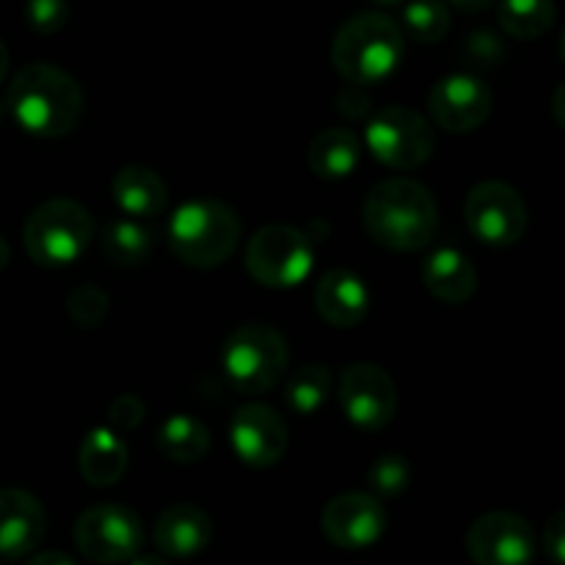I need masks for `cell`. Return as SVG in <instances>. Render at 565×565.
Masks as SVG:
<instances>
[{
  "label": "cell",
  "mask_w": 565,
  "mask_h": 565,
  "mask_svg": "<svg viewBox=\"0 0 565 565\" xmlns=\"http://www.w3.org/2000/svg\"><path fill=\"white\" fill-rule=\"evenodd\" d=\"M6 110L31 136L61 138L81 121L83 88L61 66L28 64L6 92Z\"/></svg>",
  "instance_id": "obj_1"
},
{
  "label": "cell",
  "mask_w": 565,
  "mask_h": 565,
  "mask_svg": "<svg viewBox=\"0 0 565 565\" xmlns=\"http://www.w3.org/2000/svg\"><path fill=\"white\" fill-rule=\"evenodd\" d=\"M364 230L379 246L392 252H419L436 235L439 207L423 182L390 177L364 199Z\"/></svg>",
  "instance_id": "obj_2"
},
{
  "label": "cell",
  "mask_w": 565,
  "mask_h": 565,
  "mask_svg": "<svg viewBox=\"0 0 565 565\" xmlns=\"http://www.w3.org/2000/svg\"><path fill=\"white\" fill-rule=\"evenodd\" d=\"M406 33L384 11H362L342 22L331 42V64L351 86H373L401 66Z\"/></svg>",
  "instance_id": "obj_3"
},
{
  "label": "cell",
  "mask_w": 565,
  "mask_h": 565,
  "mask_svg": "<svg viewBox=\"0 0 565 565\" xmlns=\"http://www.w3.org/2000/svg\"><path fill=\"white\" fill-rule=\"evenodd\" d=\"M241 218L218 199H191L171 213L169 246L191 268H218L235 254Z\"/></svg>",
  "instance_id": "obj_4"
},
{
  "label": "cell",
  "mask_w": 565,
  "mask_h": 565,
  "mask_svg": "<svg viewBox=\"0 0 565 565\" xmlns=\"http://www.w3.org/2000/svg\"><path fill=\"white\" fill-rule=\"evenodd\" d=\"M94 237V218L75 199H47L22 226L28 257L42 268L72 265Z\"/></svg>",
  "instance_id": "obj_5"
},
{
  "label": "cell",
  "mask_w": 565,
  "mask_h": 565,
  "mask_svg": "<svg viewBox=\"0 0 565 565\" xmlns=\"http://www.w3.org/2000/svg\"><path fill=\"white\" fill-rule=\"evenodd\" d=\"M224 375L241 395H263L279 384L290 364V348L281 331L248 323L232 331L221 353Z\"/></svg>",
  "instance_id": "obj_6"
},
{
  "label": "cell",
  "mask_w": 565,
  "mask_h": 565,
  "mask_svg": "<svg viewBox=\"0 0 565 565\" xmlns=\"http://www.w3.org/2000/svg\"><path fill=\"white\" fill-rule=\"evenodd\" d=\"M315 265L312 241L287 224H268L248 241L246 268L254 281L270 290H290L309 276Z\"/></svg>",
  "instance_id": "obj_7"
},
{
  "label": "cell",
  "mask_w": 565,
  "mask_h": 565,
  "mask_svg": "<svg viewBox=\"0 0 565 565\" xmlns=\"http://www.w3.org/2000/svg\"><path fill=\"white\" fill-rule=\"evenodd\" d=\"M72 539L86 561L119 565L141 555L143 524L127 505L103 502L77 516Z\"/></svg>",
  "instance_id": "obj_8"
},
{
  "label": "cell",
  "mask_w": 565,
  "mask_h": 565,
  "mask_svg": "<svg viewBox=\"0 0 565 565\" xmlns=\"http://www.w3.org/2000/svg\"><path fill=\"white\" fill-rule=\"evenodd\" d=\"M367 149L379 163L390 169H417L436 149L434 127L417 110L406 105H390L370 119Z\"/></svg>",
  "instance_id": "obj_9"
},
{
  "label": "cell",
  "mask_w": 565,
  "mask_h": 565,
  "mask_svg": "<svg viewBox=\"0 0 565 565\" xmlns=\"http://www.w3.org/2000/svg\"><path fill=\"white\" fill-rule=\"evenodd\" d=\"M463 218L469 232L486 246H513L527 232V204L522 193L508 182L489 180L469 191L463 202Z\"/></svg>",
  "instance_id": "obj_10"
},
{
  "label": "cell",
  "mask_w": 565,
  "mask_h": 565,
  "mask_svg": "<svg viewBox=\"0 0 565 565\" xmlns=\"http://www.w3.org/2000/svg\"><path fill=\"white\" fill-rule=\"evenodd\" d=\"M340 406L353 425L381 430L395 419L397 386L379 364L356 362L340 375Z\"/></svg>",
  "instance_id": "obj_11"
},
{
  "label": "cell",
  "mask_w": 565,
  "mask_h": 565,
  "mask_svg": "<svg viewBox=\"0 0 565 565\" xmlns=\"http://www.w3.org/2000/svg\"><path fill=\"white\" fill-rule=\"evenodd\" d=\"M467 552L475 565H527L535 555V533L519 513L491 511L469 527Z\"/></svg>",
  "instance_id": "obj_12"
},
{
  "label": "cell",
  "mask_w": 565,
  "mask_h": 565,
  "mask_svg": "<svg viewBox=\"0 0 565 565\" xmlns=\"http://www.w3.org/2000/svg\"><path fill=\"white\" fill-rule=\"evenodd\" d=\"M230 445L252 469H270L287 450V425L279 412L265 403H246L232 414Z\"/></svg>",
  "instance_id": "obj_13"
},
{
  "label": "cell",
  "mask_w": 565,
  "mask_h": 565,
  "mask_svg": "<svg viewBox=\"0 0 565 565\" xmlns=\"http://www.w3.org/2000/svg\"><path fill=\"white\" fill-rule=\"evenodd\" d=\"M320 530L340 550H367L384 535L386 511L379 497L367 491H348L323 508Z\"/></svg>",
  "instance_id": "obj_14"
},
{
  "label": "cell",
  "mask_w": 565,
  "mask_h": 565,
  "mask_svg": "<svg viewBox=\"0 0 565 565\" xmlns=\"http://www.w3.org/2000/svg\"><path fill=\"white\" fill-rule=\"evenodd\" d=\"M491 88L478 75L458 72L430 88L428 110L436 125L447 132H472L491 116Z\"/></svg>",
  "instance_id": "obj_15"
},
{
  "label": "cell",
  "mask_w": 565,
  "mask_h": 565,
  "mask_svg": "<svg viewBox=\"0 0 565 565\" xmlns=\"http://www.w3.org/2000/svg\"><path fill=\"white\" fill-rule=\"evenodd\" d=\"M47 516L42 502L22 489H0V557L20 561L44 539Z\"/></svg>",
  "instance_id": "obj_16"
},
{
  "label": "cell",
  "mask_w": 565,
  "mask_h": 565,
  "mask_svg": "<svg viewBox=\"0 0 565 565\" xmlns=\"http://www.w3.org/2000/svg\"><path fill=\"white\" fill-rule=\"evenodd\" d=\"M315 309L334 329H351L367 318L370 290L362 276L348 268H334L323 274L315 287Z\"/></svg>",
  "instance_id": "obj_17"
},
{
  "label": "cell",
  "mask_w": 565,
  "mask_h": 565,
  "mask_svg": "<svg viewBox=\"0 0 565 565\" xmlns=\"http://www.w3.org/2000/svg\"><path fill=\"white\" fill-rule=\"evenodd\" d=\"M154 546L169 557H193L213 541V522L199 505H171L154 522Z\"/></svg>",
  "instance_id": "obj_18"
},
{
  "label": "cell",
  "mask_w": 565,
  "mask_h": 565,
  "mask_svg": "<svg viewBox=\"0 0 565 565\" xmlns=\"http://www.w3.org/2000/svg\"><path fill=\"white\" fill-rule=\"evenodd\" d=\"M423 281L434 298L445 303H467L478 290V270L458 248H436L423 265Z\"/></svg>",
  "instance_id": "obj_19"
},
{
  "label": "cell",
  "mask_w": 565,
  "mask_h": 565,
  "mask_svg": "<svg viewBox=\"0 0 565 565\" xmlns=\"http://www.w3.org/2000/svg\"><path fill=\"white\" fill-rule=\"evenodd\" d=\"M110 191H114V202L119 204V210L132 215V221L163 213L166 202H169V188H166L163 177L147 166H125L114 177Z\"/></svg>",
  "instance_id": "obj_20"
},
{
  "label": "cell",
  "mask_w": 565,
  "mask_h": 565,
  "mask_svg": "<svg viewBox=\"0 0 565 565\" xmlns=\"http://www.w3.org/2000/svg\"><path fill=\"white\" fill-rule=\"evenodd\" d=\"M307 160L309 169L323 180H345L356 171L359 160H362V143L353 130L329 127L312 138Z\"/></svg>",
  "instance_id": "obj_21"
},
{
  "label": "cell",
  "mask_w": 565,
  "mask_h": 565,
  "mask_svg": "<svg viewBox=\"0 0 565 565\" xmlns=\"http://www.w3.org/2000/svg\"><path fill=\"white\" fill-rule=\"evenodd\" d=\"M77 467L88 486H114L127 469V445L116 430H92L77 452Z\"/></svg>",
  "instance_id": "obj_22"
},
{
  "label": "cell",
  "mask_w": 565,
  "mask_h": 565,
  "mask_svg": "<svg viewBox=\"0 0 565 565\" xmlns=\"http://www.w3.org/2000/svg\"><path fill=\"white\" fill-rule=\"evenodd\" d=\"M158 447L169 461L196 463L207 456L210 434L204 423L188 414H174L158 430Z\"/></svg>",
  "instance_id": "obj_23"
},
{
  "label": "cell",
  "mask_w": 565,
  "mask_h": 565,
  "mask_svg": "<svg viewBox=\"0 0 565 565\" xmlns=\"http://www.w3.org/2000/svg\"><path fill=\"white\" fill-rule=\"evenodd\" d=\"M103 254L121 268H138L152 254V232L132 218H116L103 230Z\"/></svg>",
  "instance_id": "obj_24"
},
{
  "label": "cell",
  "mask_w": 565,
  "mask_h": 565,
  "mask_svg": "<svg viewBox=\"0 0 565 565\" xmlns=\"http://www.w3.org/2000/svg\"><path fill=\"white\" fill-rule=\"evenodd\" d=\"M500 25L508 36L539 39L555 25V0H500Z\"/></svg>",
  "instance_id": "obj_25"
},
{
  "label": "cell",
  "mask_w": 565,
  "mask_h": 565,
  "mask_svg": "<svg viewBox=\"0 0 565 565\" xmlns=\"http://www.w3.org/2000/svg\"><path fill=\"white\" fill-rule=\"evenodd\" d=\"M331 370L326 364H307L287 379L285 401L301 417H312L326 406L331 395Z\"/></svg>",
  "instance_id": "obj_26"
},
{
  "label": "cell",
  "mask_w": 565,
  "mask_h": 565,
  "mask_svg": "<svg viewBox=\"0 0 565 565\" xmlns=\"http://www.w3.org/2000/svg\"><path fill=\"white\" fill-rule=\"evenodd\" d=\"M450 9L441 0H414L403 9V33L419 44H436L450 31Z\"/></svg>",
  "instance_id": "obj_27"
},
{
  "label": "cell",
  "mask_w": 565,
  "mask_h": 565,
  "mask_svg": "<svg viewBox=\"0 0 565 565\" xmlns=\"http://www.w3.org/2000/svg\"><path fill=\"white\" fill-rule=\"evenodd\" d=\"M367 483L373 497H397L412 483V467H408V461L403 456L386 452V456H379L370 463Z\"/></svg>",
  "instance_id": "obj_28"
},
{
  "label": "cell",
  "mask_w": 565,
  "mask_h": 565,
  "mask_svg": "<svg viewBox=\"0 0 565 565\" xmlns=\"http://www.w3.org/2000/svg\"><path fill=\"white\" fill-rule=\"evenodd\" d=\"M108 292L97 285L75 287V290L70 292V298H66V312H70V318L75 320L77 326H83V329H94V326L103 323L105 315H108Z\"/></svg>",
  "instance_id": "obj_29"
},
{
  "label": "cell",
  "mask_w": 565,
  "mask_h": 565,
  "mask_svg": "<svg viewBox=\"0 0 565 565\" xmlns=\"http://www.w3.org/2000/svg\"><path fill=\"white\" fill-rule=\"evenodd\" d=\"M70 20V3L66 0H28L25 22L31 31L50 36L58 33Z\"/></svg>",
  "instance_id": "obj_30"
},
{
  "label": "cell",
  "mask_w": 565,
  "mask_h": 565,
  "mask_svg": "<svg viewBox=\"0 0 565 565\" xmlns=\"http://www.w3.org/2000/svg\"><path fill=\"white\" fill-rule=\"evenodd\" d=\"M463 53H467V61L472 66H497L502 61V55H505V47H502V42L494 33L478 31L469 36Z\"/></svg>",
  "instance_id": "obj_31"
},
{
  "label": "cell",
  "mask_w": 565,
  "mask_h": 565,
  "mask_svg": "<svg viewBox=\"0 0 565 565\" xmlns=\"http://www.w3.org/2000/svg\"><path fill=\"white\" fill-rule=\"evenodd\" d=\"M143 414H147V406L138 395H119L114 403H110L108 419L116 430H136L141 425Z\"/></svg>",
  "instance_id": "obj_32"
},
{
  "label": "cell",
  "mask_w": 565,
  "mask_h": 565,
  "mask_svg": "<svg viewBox=\"0 0 565 565\" xmlns=\"http://www.w3.org/2000/svg\"><path fill=\"white\" fill-rule=\"evenodd\" d=\"M544 550L555 565L565 563V513L563 511L552 513L550 524L544 527Z\"/></svg>",
  "instance_id": "obj_33"
},
{
  "label": "cell",
  "mask_w": 565,
  "mask_h": 565,
  "mask_svg": "<svg viewBox=\"0 0 565 565\" xmlns=\"http://www.w3.org/2000/svg\"><path fill=\"white\" fill-rule=\"evenodd\" d=\"M337 105H340V114L351 119H364L370 114V97L359 86H348L345 92L337 94Z\"/></svg>",
  "instance_id": "obj_34"
},
{
  "label": "cell",
  "mask_w": 565,
  "mask_h": 565,
  "mask_svg": "<svg viewBox=\"0 0 565 565\" xmlns=\"http://www.w3.org/2000/svg\"><path fill=\"white\" fill-rule=\"evenodd\" d=\"M28 565H77L72 561L70 555H64V552H42V555L31 557Z\"/></svg>",
  "instance_id": "obj_35"
},
{
  "label": "cell",
  "mask_w": 565,
  "mask_h": 565,
  "mask_svg": "<svg viewBox=\"0 0 565 565\" xmlns=\"http://www.w3.org/2000/svg\"><path fill=\"white\" fill-rule=\"evenodd\" d=\"M445 3L456 6V9H463V11H483L489 9L491 3H497V0H445Z\"/></svg>",
  "instance_id": "obj_36"
},
{
  "label": "cell",
  "mask_w": 565,
  "mask_h": 565,
  "mask_svg": "<svg viewBox=\"0 0 565 565\" xmlns=\"http://www.w3.org/2000/svg\"><path fill=\"white\" fill-rule=\"evenodd\" d=\"M130 565H169L163 557H154V555H136L130 561Z\"/></svg>",
  "instance_id": "obj_37"
},
{
  "label": "cell",
  "mask_w": 565,
  "mask_h": 565,
  "mask_svg": "<svg viewBox=\"0 0 565 565\" xmlns=\"http://www.w3.org/2000/svg\"><path fill=\"white\" fill-rule=\"evenodd\" d=\"M6 75H9V50L0 42V83L6 81Z\"/></svg>",
  "instance_id": "obj_38"
},
{
  "label": "cell",
  "mask_w": 565,
  "mask_h": 565,
  "mask_svg": "<svg viewBox=\"0 0 565 565\" xmlns=\"http://www.w3.org/2000/svg\"><path fill=\"white\" fill-rule=\"evenodd\" d=\"M9 257H11L9 243H6V237H0V270H3L6 265H9Z\"/></svg>",
  "instance_id": "obj_39"
},
{
  "label": "cell",
  "mask_w": 565,
  "mask_h": 565,
  "mask_svg": "<svg viewBox=\"0 0 565 565\" xmlns=\"http://www.w3.org/2000/svg\"><path fill=\"white\" fill-rule=\"evenodd\" d=\"M375 3H379V6H397V3H403V0H375Z\"/></svg>",
  "instance_id": "obj_40"
},
{
  "label": "cell",
  "mask_w": 565,
  "mask_h": 565,
  "mask_svg": "<svg viewBox=\"0 0 565 565\" xmlns=\"http://www.w3.org/2000/svg\"><path fill=\"white\" fill-rule=\"evenodd\" d=\"M3 116H6V103L0 99V121H3Z\"/></svg>",
  "instance_id": "obj_41"
}]
</instances>
